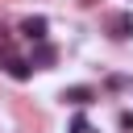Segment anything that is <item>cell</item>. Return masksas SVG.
Segmentation results:
<instances>
[{"label": "cell", "instance_id": "8992f818", "mask_svg": "<svg viewBox=\"0 0 133 133\" xmlns=\"http://www.w3.org/2000/svg\"><path fill=\"white\" fill-rule=\"evenodd\" d=\"M71 133H91V125H87V116L79 112V116H71Z\"/></svg>", "mask_w": 133, "mask_h": 133}, {"label": "cell", "instance_id": "7a4b0ae2", "mask_svg": "<svg viewBox=\"0 0 133 133\" xmlns=\"http://www.w3.org/2000/svg\"><path fill=\"white\" fill-rule=\"evenodd\" d=\"M54 58H58V50H54L50 42H33V54H29L33 66H54Z\"/></svg>", "mask_w": 133, "mask_h": 133}, {"label": "cell", "instance_id": "52a82bcc", "mask_svg": "<svg viewBox=\"0 0 133 133\" xmlns=\"http://www.w3.org/2000/svg\"><path fill=\"white\" fill-rule=\"evenodd\" d=\"M121 129H129V133H133V112H121Z\"/></svg>", "mask_w": 133, "mask_h": 133}, {"label": "cell", "instance_id": "5b68a950", "mask_svg": "<svg viewBox=\"0 0 133 133\" xmlns=\"http://www.w3.org/2000/svg\"><path fill=\"white\" fill-rule=\"evenodd\" d=\"M96 96H91V87H66L62 91V104H75V108H83V104H91Z\"/></svg>", "mask_w": 133, "mask_h": 133}, {"label": "cell", "instance_id": "277c9868", "mask_svg": "<svg viewBox=\"0 0 133 133\" xmlns=\"http://www.w3.org/2000/svg\"><path fill=\"white\" fill-rule=\"evenodd\" d=\"M8 75H12L17 83H25V79L33 75V62H29V58H17V54H12V58H8Z\"/></svg>", "mask_w": 133, "mask_h": 133}, {"label": "cell", "instance_id": "6da1fadb", "mask_svg": "<svg viewBox=\"0 0 133 133\" xmlns=\"http://www.w3.org/2000/svg\"><path fill=\"white\" fill-rule=\"evenodd\" d=\"M46 29H50L46 17H25V21H21V33H25L29 42H46Z\"/></svg>", "mask_w": 133, "mask_h": 133}, {"label": "cell", "instance_id": "3957f363", "mask_svg": "<svg viewBox=\"0 0 133 133\" xmlns=\"http://www.w3.org/2000/svg\"><path fill=\"white\" fill-rule=\"evenodd\" d=\"M108 29H112V37H133V12H116L108 21Z\"/></svg>", "mask_w": 133, "mask_h": 133}]
</instances>
